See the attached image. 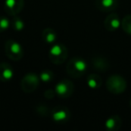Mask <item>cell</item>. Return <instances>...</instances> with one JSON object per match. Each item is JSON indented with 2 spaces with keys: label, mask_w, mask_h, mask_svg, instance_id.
Listing matches in <instances>:
<instances>
[{
  "label": "cell",
  "mask_w": 131,
  "mask_h": 131,
  "mask_svg": "<svg viewBox=\"0 0 131 131\" xmlns=\"http://www.w3.org/2000/svg\"><path fill=\"white\" fill-rule=\"evenodd\" d=\"M104 27L109 31H115L121 26V21L117 14L111 13L104 19Z\"/></svg>",
  "instance_id": "obj_9"
},
{
  "label": "cell",
  "mask_w": 131,
  "mask_h": 131,
  "mask_svg": "<svg viewBox=\"0 0 131 131\" xmlns=\"http://www.w3.org/2000/svg\"><path fill=\"white\" fill-rule=\"evenodd\" d=\"M74 90H75V85L71 81L68 79L58 81L55 86L56 94L60 98H68L72 96Z\"/></svg>",
  "instance_id": "obj_6"
},
{
  "label": "cell",
  "mask_w": 131,
  "mask_h": 131,
  "mask_svg": "<svg viewBox=\"0 0 131 131\" xmlns=\"http://www.w3.org/2000/svg\"><path fill=\"white\" fill-rule=\"evenodd\" d=\"M55 95H56V92H55V90L48 89V90H46L45 93H44V97L47 98V99L54 98Z\"/></svg>",
  "instance_id": "obj_21"
},
{
  "label": "cell",
  "mask_w": 131,
  "mask_h": 131,
  "mask_svg": "<svg viewBox=\"0 0 131 131\" xmlns=\"http://www.w3.org/2000/svg\"><path fill=\"white\" fill-rule=\"evenodd\" d=\"M40 77L34 73H28L21 81V89L25 93H31L36 91L40 84Z\"/></svg>",
  "instance_id": "obj_5"
},
{
  "label": "cell",
  "mask_w": 131,
  "mask_h": 131,
  "mask_svg": "<svg viewBox=\"0 0 131 131\" xmlns=\"http://www.w3.org/2000/svg\"><path fill=\"white\" fill-rule=\"evenodd\" d=\"M10 22L8 20V18H6V16L1 15L0 16V32H4L6 30L9 28L10 26Z\"/></svg>",
  "instance_id": "obj_20"
},
{
  "label": "cell",
  "mask_w": 131,
  "mask_h": 131,
  "mask_svg": "<svg viewBox=\"0 0 131 131\" xmlns=\"http://www.w3.org/2000/svg\"><path fill=\"white\" fill-rule=\"evenodd\" d=\"M95 6L97 9L102 12L109 13L117 9L118 6V0H95Z\"/></svg>",
  "instance_id": "obj_10"
},
{
  "label": "cell",
  "mask_w": 131,
  "mask_h": 131,
  "mask_svg": "<svg viewBox=\"0 0 131 131\" xmlns=\"http://www.w3.org/2000/svg\"><path fill=\"white\" fill-rule=\"evenodd\" d=\"M86 84L91 89H99L102 86V77L97 74H90L86 79Z\"/></svg>",
  "instance_id": "obj_15"
},
{
  "label": "cell",
  "mask_w": 131,
  "mask_h": 131,
  "mask_svg": "<svg viewBox=\"0 0 131 131\" xmlns=\"http://www.w3.org/2000/svg\"><path fill=\"white\" fill-rule=\"evenodd\" d=\"M106 88L113 94H120L127 89V81L119 75H112L106 81Z\"/></svg>",
  "instance_id": "obj_3"
},
{
  "label": "cell",
  "mask_w": 131,
  "mask_h": 131,
  "mask_svg": "<svg viewBox=\"0 0 131 131\" xmlns=\"http://www.w3.org/2000/svg\"><path fill=\"white\" fill-rule=\"evenodd\" d=\"M66 69L68 75L72 78H79L85 74L87 64L83 58L75 57L68 62Z\"/></svg>",
  "instance_id": "obj_1"
},
{
  "label": "cell",
  "mask_w": 131,
  "mask_h": 131,
  "mask_svg": "<svg viewBox=\"0 0 131 131\" xmlns=\"http://www.w3.org/2000/svg\"><path fill=\"white\" fill-rule=\"evenodd\" d=\"M129 106H130V108H131V98H130V101H129Z\"/></svg>",
  "instance_id": "obj_22"
},
{
  "label": "cell",
  "mask_w": 131,
  "mask_h": 131,
  "mask_svg": "<svg viewBox=\"0 0 131 131\" xmlns=\"http://www.w3.org/2000/svg\"><path fill=\"white\" fill-rule=\"evenodd\" d=\"M40 79L44 83H49L54 79V73L49 69L43 70L40 74Z\"/></svg>",
  "instance_id": "obj_18"
},
{
  "label": "cell",
  "mask_w": 131,
  "mask_h": 131,
  "mask_svg": "<svg viewBox=\"0 0 131 131\" xmlns=\"http://www.w3.org/2000/svg\"><path fill=\"white\" fill-rule=\"evenodd\" d=\"M11 26L15 31H21L24 30V21L22 20V18H20L17 15H15L13 16V19L11 21Z\"/></svg>",
  "instance_id": "obj_16"
},
{
  "label": "cell",
  "mask_w": 131,
  "mask_h": 131,
  "mask_svg": "<svg viewBox=\"0 0 131 131\" xmlns=\"http://www.w3.org/2000/svg\"><path fill=\"white\" fill-rule=\"evenodd\" d=\"M35 111H36V112L38 113L40 116H42V117H48L49 114H50L49 109L46 105H43V104L37 105L36 107H35Z\"/></svg>",
  "instance_id": "obj_19"
},
{
  "label": "cell",
  "mask_w": 131,
  "mask_h": 131,
  "mask_svg": "<svg viewBox=\"0 0 131 131\" xmlns=\"http://www.w3.org/2000/svg\"><path fill=\"white\" fill-rule=\"evenodd\" d=\"M14 77V69L8 63H0V81L9 82Z\"/></svg>",
  "instance_id": "obj_11"
},
{
  "label": "cell",
  "mask_w": 131,
  "mask_h": 131,
  "mask_svg": "<svg viewBox=\"0 0 131 131\" xmlns=\"http://www.w3.org/2000/svg\"><path fill=\"white\" fill-rule=\"evenodd\" d=\"M5 52L7 58L14 61H19L24 56V49L19 42L9 39L5 43Z\"/></svg>",
  "instance_id": "obj_4"
},
{
  "label": "cell",
  "mask_w": 131,
  "mask_h": 131,
  "mask_svg": "<svg viewBox=\"0 0 131 131\" xmlns=\"http://www.w3.org/2000/svg\"><path fill=\"white\" fill-rule=\"evenodd\" d=\"M41 37H42V40H44L45 43L49 44V45H53V44L56 42L58 34H57L56 31L53 29H51V28H45V29L42 31Z\"/></svg>",
  "instance_id": "obj_14"
},
{
  "label": "cell",
  "mask_w": 131,
  "mask_h": 131,
  "mask_svg": "<svg viewBox=\"0 0 131 131\" xmlns=\"http://www.w3.org/2000/svg\"><path fill=\"white\" fill-rule=\"evenodd\" d=\"M122 126V120L118 115H112L105 121V128L108 131H118Z\"/></svg>",
  "instance_id": "obj_13"
},
{
  "label": "cell",
  "mask_w": 131,
  "mask_h": 131,
  "mask_svg": "<svg viewBox=\"0 0 131 131\" xmlns=\"http://www.w3.org/2000/svg\"><path fill=\"white\" fill-rule=\"evenodd\" d=\"M121 28L126 33L131 35V15H127L121 20Z\"/></svg>",
  "instance_id": "obj_17"
},
{
  "label": "cell",
  "mask_w": 131,
  "mask_h": 131,
  "mask_svg": "<svg viewBox=\"0 0 131 131\" xmlns=\"http://www.w3.org/2000/svg\"><path fill=\"white\" fill-rule=\"evenodd\" d=\"M53 120L58 124H65L69 120L71 113L68 108L66 106H57L51 111Z\"/></svg>",
  "instance_id": "obj_7"
},
{
  "label": "cell",
  "mask_w": 131,
  "mask_h": 131,
  "mask_svg": "<svg viewBox=\"0 0 131 131\" xmlns=\"http://www.w3.org/2000/svg\"><path fill=\"white\" fill-rule=\"evenodd\" d=\"M68 50L63 44H56L51 45L49 51V58L51 63L55 65H61L68 59Z\"/></svg>",
  "instance_id": "obj_2"
},
{
  "label": "cell",
  "mask_w": 131,
  "mask_h": 131,
  "mask_svg": "<svg viewBox=\"0 0 131 131\" xmlns=\"http://www.w3.org/2000/svg\"><path fill=\"white\" fill-rule=\"evenodd\" d=\"M24 7V0H6L4 8L8 15H17Z\"/></svg>",
  "instance_id": "obj_8"
},
{
  "label": "cell",
  "mask_w": 131,
  "mask_h": 131,
  "mask_svg": "<svg viewBox=\"0 0 131 131\" xmlns=\"http://www.w3.org/2000/svg\"><path fill=\"white\" fill-rule=\"evenodd\" d=\"M92 66L95 70L99 72H104L109 69V61L102 56H95L92 58Z\"/></svg>",
  "instance_id": "obj_12"
}]
</instances>
